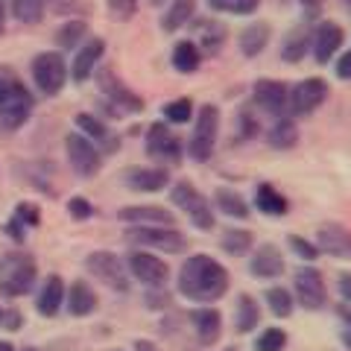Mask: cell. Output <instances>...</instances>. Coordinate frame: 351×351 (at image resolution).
I'll return each instance as SVG.
<instances>
[{"instance_id": "obj_1", "label": "cell", "mask_w": 351, "mask_h": 351, "mask_svg": "<svg viewBox=\"0 0 351 351\" xmlns=\"http://www.w3.org/2000/svg\"><path fill=\"white\" fill-rule=\"evenodd\" d=\"M228 290V269L208 255H193L179 269V293L188 302L211 304Z\"/></svg>"}, {"instance_id": "obj_2", "label": "cell", "mask_w": 351, "mask_h": 351, "mask_svg": "<svg viewBox=\"0 0 351 351\" xmlns=\"http://www.w3.org/2000/svg\"><path fill=\"white\" fill-rule=\"evenodd\" d=\"M32 108H36V97L29 94V88L9 64H0V126L9 132L21 129L29 120Z\"/></svg>"}, {"instance_id": "obj_3", "label": "cell", "mask_w": 351, "mask_h": 351, "mask_svg": "<svg viewBox=\"0 0 351 351\" xmlns=\"http://www.w3.org/2000/svg\"><path fill=\"white\" fill-rule=\"evenodd\" d=\"M3 272H0V295L3 299H21L36 290L38 267L27 255H3Z\"/></svg>"}, {"instance_id": "obj_4", "label": "cell", "mask_w": 351, "mask_h": 351, "mask_svg": "<svg viewBox=\"0 0 351 351\" xmlns=\"http://www.w3.org/2000/svg\"><path fill=\"white\" fill-rule=\"evenodd\" d=\"M126 240L135 243L141 249H156L164 255H179V252H188V240L179 228L173 226H132L126 232Z\"/></svg>"}, {"instance_id": "obj_5", "label": "cell", "mask_w": 351, "mask_h": 351, "mask_svg": "<svg viewBox=\"0 0 351 351\" xmlns=\"http://www.w3.org/2000/svg\"><path fill=\"white\" fill-rule=\"evenodd\" d=\"M29 73H32V82L44 97H56L62 94L64 82H68V64H64L62 53L59 50H44L38 53L29 64Z\"/></svg>"}, {"instance_id": "obj_6", "label": "cell", "mask_w": 351, "mask_h": 351, "mask_svg": "<svg viewBox=\"0 0 351 351\" xmlns=\"http://www.w3.org/2000/svg\"><path fill=\"white\" fill-rule=\"evenodd\" d=\"M97 82H100V91L106 97V103L114 108L117 114H138L144 112V100L132 91V88L120 80L112 68H100L97 71Z\"/></svg>"}, {"instance_id": "obj_7", "label": "cell", "mask_w": 351, "mask_h": 351, "mask_svg": "<svg viewBox=\"0 0 351 351\" xmlns=\"http://www.w3.org/2000/svg\"><path fill=\"white\" fill-rule=\"evenodd\" d=\"M217 135H219V108L217 106H202L193 123V135L188 141V152L196 161H208L217 147Z\"/></svg>"}, {"instance_id": "obj_8", "label": "cell", "mask_w": 351, "mask_h": 351, "mask_svg": "<svg viewBox=\"0 0 351 351\" xmlns=\"http://www.w3.org/2000/svg\"><path fill=\"white\" fill-rule=\"evenodd\" d=\"M170 196H173V205L182 208V211L188 214V219H191L196 228H202V232H211V228H214L211 202H208L191 182H179V184H176V188L170 191Z\"/></svg>"}, {"instance_id": "obj_9", "label": "cell", "mask_w": 351, "mask_h": 351, "mask_svg": "<svg viewBox=\"0 0 351 351\" xmlns=\"http://www.w3.org/2000/svg\"><path fill=\"white\" fill-rule=\"evenodd\" d=\"M85 269L91 272L97 281H103L106 287H112L117 293H126L129 290L126 263L120 261L114 252H91V255L85 258Z\"/></svg>"}, {"instance_id": "obj_10", "label": "cell", "mask_w": 351, "mask_h": 351, "mask_svg": "<svg viewBox=\"0 0 351 351\" xmlns=\"http://www.w3.org/2000/svg\"><path fill=\"white\" fill-rule=\"evenodd\" d=\"M64 152H68L71 170L76 176H82V179H91V176H97L103 167V152L88 138H82L80 132H71V135L64 138Z\"/></svg>"}, {"instance_id": "obj_11", "label": "cell", "mask_w": 351, "mask_h": 351, "mask_svg": "<svg viewBox=\"0 0 351 351\" xmlns=\"http://www.w3.org/2000/svg\"><path fill=\"white\" fill-rule=\"evenodd\" d=\"M126 272H132V278L141 281V284H144V287H149V290L164 287V281H167V276H170L167 263H164L161 258H156L152 252H144V249L129 252V258H126Z\"/></svg>"}, {"instance_id": "obj_12", "label": "cell", "mask_w": 351, "mask_h": 351, "mask_svg": "<svg viewBox=\"0 0 351 351\" xmlns=\"http://www.w3.org/2000/svg\"><path fill=\"white\" fill-rule=\"evenodd\" d=\"M293 290H295V299L304 311H322L325 299H328V290H325V278L316 267H302L295 269L293 276Z\"/></svg>"}, {"instance_id": "obj_13", "label": "cell", "mask_w": 351, "mask_h": 351, "mask_svg": "<svg viewBox=\"0 0 351 351\" xmlns=\"http://www.w3.org/2000/svg\"><path fill=\"white\" fill-rule=\"evenodd\" d=\"M331 88H328L325 80H302L290 88V117H307L319 108Z\"/></svg>"}, {"instance_id": "obj_14", "label": "cell", "mask_w": 351, "mask_h": 351, "mask_svg": "<svg viewBox=\"0 0 351 351\" xmlns=\"http://www.w3.org/2000/svg\"><path fill=\"white\" fill-rule=\"evenodd\" d=\"M255 103L263 108L267 114L272 117H287L290 114V85L287 82H278V80H258L255 88Z\"/></svg>"}, {"instance_id": "obj_15", "label": "cell", "mask_w": 351, "mask_h": 351, "mask_svg": "<svg viewBox=\"0 0 351 351\" xmlns=\"http://www.w3.org/2000/svg\"><path fill=\"white\" fill-rule=\"evenodd\" d=\"M147 156L164 161V164H173L182 158V141L173 135L167 123H152L147 132Z\"/></svg>"}, {"instance_id": "obj_16", "label": "cell", "mask_w": 351, "mask_h": 351, "mask_svg": "<svg viewBox=\"0 0 351 351\" xmlns=\"http://www.w3.org/2000/svg\"><path fill=\"white\" fill-rule=\"evenodd\" d=\"M103 53H106V41L103 38H85L80 47H76V56H73V64H71V71L68 76L73 82H85V80H91V76L97 73V64H100L103 59Z\"/></svg>"}, {"instance_id": "obj_17", "label": "cell", "mask_w": 351, "mask_h": 351, "mask_svg": "<svg viewBox=\"0 0 351 351\" xmlns=\"http://www.w3.org/2000/svg\"><path fill=\"white\" fill-rule=\"evenodd\" d=\"M343 38H346V32L339 24H334V21H322L319 27H316V32L311 36V50H313V59L319 62V64H328L334 56H337V50L343 47Z\"/></svg>"}, {"instance_id": "obj_18", "label": "cell", "mask_w": 351, "mask_h": 351, "mask_svg": "<svg viewBox=\"0 0 351 351\" xmlns=\"http://www.w3.org/2000/svg\"><path fill=\"white\" fill-rule=\"evenodd\" d=\"M73 123H76V129H80V135L91 141V144L100 149V152H114L120 147L117 135L103 123L100 117H94V114H88V112H80V114L73 117Z\"/></svg>"}, {"instance_id": "obj_19", "label": "cell", "mask_w": 351, "mask_h": 351, "mask_svg": "<svg viewBox=\"0 0 351 351\" xmlns=\"http://www.w3.org/2000/svg\"><path fill=\"white\" fill-rule=\"evenodd\" d=\"M123 179L132 191L158 193L170 184V173H167V167H135V170H129Z\"/></svg>"}, {"instance_id": "obj_20", "label": "cell", "mask_w": 351, "mask_h": 351, "mask_svg": "<svg viewBox=\"0 0 351 351\" xmlns=\"http://www.w3.org/2000/svg\"><path fill=\"white\" fill-rule=\"evenodd\" d=\"M62 307H64V281L59 276H47L41 281V290L36 295V311L41 316H47V319H53V316H59Z\"/></svg>"}, {"instance_id": "obj_21", "label": "cell", "mask_w": 351, "mask_h": 351, "mask_svg": "<svg viewBox=\"0 0 351 351\" xmlns=\"http://www.w3.org/2000/svg\"><path fill=\"white\" fill-rule=\"evenodd\" d=\"M249 272L258 278H278L284 272V258H281V249L272 246V243H263L255 249V255L249 261Z\"/></svg>"}, {"instance_id": "obj_22", "label": "cell", "mask_w": 351, "mask_h": 351, "mask_svg": "<svg viewBox=\"0 0 351 351\" xmlns=\"http://www.w3.org/2000/svg\"><path fill=\"white\" fill-rule=\"evenodd\" d=\"M117 217L129 226H173L176 223L173 214L158 205H129V208H120Z\"/></svg>"}, {"instance_id": "obj_23", "label": "cell", "mask_w": 351, "mask_h": 351, "mask_svg": "<svg viewBox=\"0 0 351 351\" xmlns=\"http://www.w3.org/2000/svg\"><path fill=\"white\" fill-rule=\"evenodd\" d=\"M191 322H193L196 337H199L202 346H214L219 334H223V316H219L217 307H199V311H193Z\"/></svg>"}, {"instance_id": "obj_24", "label": "cell", "mask_w": 351, "mask_h": 351, "mask_svg": "<svg viewBox=\"0 0 351 351\" xmlns=\"http://www.w3.org/2000/svg\"><path fill=\"white\" fill-rule=\"evenodd\" d=\"M64 307L71 316H91L97 311V293L88 281H73L71 290H64Z\"/></svg>"}, {"instance_id": "obj_25", "label": "cell", "mask_w": 351, "mask_h": 351, "mask_svg": "<svg viewBox=\"0 0 351 351\" xmlns=\"http://www.w3.org/2000/svg\"><path fill=\"white\" fill-rule=\"evenodd\" d=\"M328 252V255H337V258H351V234L346 232L343 226H322L319 228V246Z\"/></svg>"}, {"instance_id": "obj_26", "label": "cell", "mask_w": 351, "mask_h": 351, "mask_svg": "<svg viewBox=\"0 0 351 351\" xmlns=\"http://www.w3.org/2000/svg\"><path fill=\"white\" fill-rule=\"evenodd\" d=\"M255 205H258V211L261 214H267V217H284L290 211V202H287V196L278 193L272 184H258L255 188Z\"/></svg>"}, {"instance_id": "obj_27", "label": "cell", "mask_w": 351, "mask_h": 351, "mask_svg": "<svg viewBox=\"0 0 351 351\" xmlns=\"http://www.w3.org/2000/svg\"><path fill=\"white\" fill-rule=\"evenodd\" d=\"M193 15H196V0H170L167 12L161 18V29L164 32L182 29L184 24H191Z\"/></svg>"}, {"instance_id": "obj_28", "label": "cell", "mask_w": 351, "mask_h": 351, "mask_svg": "<svg viewBox=\"0 0 351 351\" xmlns=\"http://www.w3.org/2000/svg\"><path fill=\"white\" fill-rule=\"evenodd\" d=\"M295 141H299V129H295V120L287 117H278L269 129V147L272 149H293Z\"/></svg>"}, {"instance_id": "obj_29", "label": "cell", "mask_w": 351, "mask_h": 351, "mask_svg": "<svg viewBox=\"0 0 351 351\" xmlns=\"http://www.w3.org/2000/svg\"><path fill=\"white\" fill-rule=\"evenodd\" d=\"M307 50H311V32H307V27H295L281 44V59L284 62H302Z\"/></svg>"}, {"instance_id": "obj_30", "label": "cell", "mask_w": 351, "mask_h": 351, "mask_svg": "<svg viewBox=\"0 0 351 351\" xmlns=\"http://www.w3.org/2000/svg\"><path fill=\"white\" fill-rule=\"evenodd\" d=\"M258 322H261V307H258V302L252 299V295H240L237 299V313H234V328L240 334H249V331H255L258 328Z\"/></svg>"}, {"instance_id": "obj_31", "label": "cell", "mask_w": 351, "mask_h": 351, "mask_svg": "<svg viewBox=\"0 0 351 351\" xmlns=\"http://www.w3.org/2000/svg\"><path fill=\"white\" fill-rule=\"evenodd\" d=\"M267 41H269V27L267 24H249L243 32H240V53L252 59V56H258V53H263Z\"/></svg>"}, {"instance_id": "obj_32", "label": "cell", "mask_w": 351, "mask_h": 351, "mask_svg": "<svg viewBox=\"0 0 351 351\" xmlns=\"http://www.w3.org/2000/svg\"><path fill=\"white\" fill-rule=\"evenodd\" d=\"M170 62H173V68L179 73H193L196 68H199V62H202V53H199V47H196L193 41H179L173 47Z\"/></svg>"}, {"instance_id": "obj_33", "label": "cell", "mask_w": 351, "mask_h": 351, "mask_svg": "<svg viewBox=\"0 0 351 351\" xmlns=\"http://www.w3.org/2000/svg\"><path fill=\"white\" fill-rule=\"evenodd\" d=\"M214 202H217V211H223L226 217H237V219H246L249 217L246 199L237 191H232V188H219L217 196H214Z\"/></svg>"}, {"instance_id": "obj_34", "label": "cell", "mask_w": 351, "mask_h": 351, "mask_svg": "<svg viewBox=\"0 0 351 351\" xmlns=\"http://www.w3.org/2000/svg\"><path fill=\"white\" fill-rule=\"evenodd\" d=\"M9 9H12V18L21 21V24H38L44 12H47V0H12Z\"/></svg>"}, {"instance_id": "obj_35", "label": "cell", "mask_w": 351, "mask_h": 351, "mask_svg": "<svg viewBox=\"0 0 351 351\" xmlns=\"http://www.w3.org/2000/svg\"><path fill=\"white\" fill-rule=\"evenodd\" d=\"M88 36V27L85 21H68V24H62L59 32H56V47L62 50H76L80 44L85 41Z\"/></svg>"}, {"instance_id": "obj_36", "label": "cell", "mask_w": 351, "mask_h": 351, "mask_svg": "<svg viewBox=\"0 0 351 351\" xmlns=\"http://www.w3.org/2000/svg\"><path fill=\"white\" fill-rule=\"evenodd\" d=\"M263 299H267L269 311L276 316H281V319H287V316L293 313V293L287 287H269Z\"/></svg>"}, {"instance_id": "obj_37", "label": "cell", "mask_w": 351, "mask_h": 351, "mask_svg": "<svg viewBox=\"0 0 351 351\" xmlns=\"http://www.w3.org/2000/svg\"><path fill=\"white\" fill-rule=\"evenodd\" d=\"M223 249L228 255H246L252 249V234L243 232V228H232V232L223 234Z\"/></svg>"}, {"instance_id": "obj_38", "label": "cell", "mask_w": 351, "mask_h": 351, "mask_svg": "<svg viewBox=\"0 0 351 351\" xmlns=\"http://www.w3.org/2000/svg\"><path fill=\"white\" fill-rule=\"evenodd\" d=\"M208 3L214 9H219V12H228V15H252L261 0H208Z\"/></svg>"}, {"instance_id": "obj_39", "label": "cell", "mask_w": 351, "mask_h": 351, "mask_svg": "<svg viewBox=\"0 0 351 351\" xmlns=\"http://www.w3.org/2000/svg\"><path fill=\"white\" fill-rule=\"evenodd\" d=\"M193 114V103L188 97H182V100H173L164 106V117H167V123H188Z\"/></svg>"}, {"instance_id": "obj_40", "label": "cell", "mask_w": 351, "mask_h": 351, "mask_svg": "<svg viewBox=\"0 0 351 351\" xmlns=\"http://www.w3.org/2000/svg\"><path fill=\"white\" fill-rule=\"evenodd\" d=\"M287 346V334L281 328H267L258 339H255V351H281Z\"/></svg>"}, {"instance_id": "obj_41", "label": "cell", "mask_w": 351, "mask_h": 351, "mask_svg": "<svg viewBox=\"0 0 351 351\" xmlns=\"http://www.w3.org/2000/svg\"><path fill=\"white\" fill-rule=\"evenodd\" d=\"M12 219L24 228H36L41 223V211H38V205H32V202H18L12 211Z\"/></svg>"}, {"instance_id": "obj_42", "label": "cell", "mask_w": 351, "mask_h": 351, "mask_svg": "<svg viewBox=\"0 0 351 351\" xmlns=\"http://www.w3.org/2000/svg\"><path fill=\"white\" fill-rule=\"evenodd\" d=\"M68 214L71 219H76V223H85V219L94 217V205L85 199V196H71L68 199Z\"/></svg>"}, {"instance_id": "obj_43", "label": "cell", "mask_w": 351, "mask_h": 351, "mask_svg": "<svg viewBox=\"0 0 351 351\" xmlns=\"http://www.w3.org/2000/svg\"><path fill=\"white\" fill-rule=\"evenodd\" d=\"M106 6H108V15L117 21H129L138 12V0H106Z\"/></svg>"}, {"instance_id": "obj_44", "label": "cell", "mask_w": 351, "mask_h": 351, "mask_svg": "<svg viewBox=\"0 0 351 351\" xmlns=\"http://www.w3.org/2000/svg\"><path fill=\"white\" fill-rule=\"evenodd\" d=\"M290 249H293L302 261H316V255H319V249H316V246L311 243V240L299 237V234H293V237H290Z\"/></svg>"}, {"instance_id": "obj_45", "label": "cell", "mask_w": 351, "mask_h": 351, "mask_svg": "<svg viewBox=\"0 0 351 351\" xmlns=\"http://www.w3.org/2000/svg\"><path fill=\"white\" fill-rule=\"evenodd\" d=\"M211 27H205L202 29V41H205V47L211 50V53H217L219 50V44H223V27L219 24H214V21H208Z\"/></svg>"}, {"instance_id": "obj_46", "label": "cell", "mask_w": 351, "mask_h": 351, "mask_svg": "<svg viewBox=\"0 0 351 351\" xmlns=\"http://www.w3.org/2000/svg\"><path fill=\"white\" fill-rule=\"evenodd\" d=\"M21 325H24V316H21V311H15V307L0 313V328H3V331H21Z\"/></svg>"}, {"instance_id": "obj_47", "label": "cell", "mask_w": 351, "mask_h": 351, "mask_svg": "<svg viewBox=\"0 0 351 351\" xmlns=\"http://www.w3.org/2000/svg\"><path fill=\"white\" fill-rule=\"evenodd\" d=\"M3 232H6V237H12V240H18V243H21V240H24V237H27V228H24V226H21V223H15V219H9V223H6V228H3Z\"/></svg>"}, {"instance_id": "obj_48", "label": "cell", "mask_w": 351, "mask_h": 351, "mask_svg": "<svg viewBox=\"0 0 351 351\" xmlns=\"http://www.w3.org/2000/svg\"><path fill=\"white\" fill-rule=\"evenodd\" d=\"M337 76L339 80H351V50L343 53V59L337 62Z\"/></svg>"}, {"instance_id": "obj_49", "label": "cell", "mask_w": 351, "mask_h": 351, "mask_svg": "<svg viewBox=\"0 0 351 351\" xmlns=\"http://www.w3.org/2000/svg\"><path fill=\"white\" fill-rule=\"evenodd\" d=\"M339 295H343L346 304H351V276H348V272L339 276Z\"/></svg>"}, {"instance_id": "obj_50", "label": "cell", "mask_w": 351, "mask_h": 351, "mask_svg": "<svg viewBox=\"0 0 351 351\" xmlns=\"http://www.w3.org/2000/svg\"><path fill=\"white\" fill-rule=\"evenodd\" d=\"M167 304H170L167 293H149L147 295V307H167Z\"/></svg>"}, {"instance_id": "obj_51", "label": "cell", "mask_w": 351, "mask_h": 351, "mask_svg": "<svg viewBox=\"0 0 351 351\" xmlns=\"http://www.w3.org/2000/svg\"><path fill=\"white\" fill-rule=\"evenodd\" d=\"M240 123H243V129H246V138H249V135H258V123L252 120V114H249V112L240 114Z\"/></svg>"}, {"instance_id": "obj_52", "label": "cell", "mask_w": 351, "mask_h": 351, "mask_svg": "<svg viewBox=\"0 0 351 351\" xmlns=\"http://www.w3.org/2000/svg\"><path fill=\"white\" fill-rule=\"evenodd\" d=\"M135 351H158V346L149 339H135Z\"/></svg>"}, {"instance_id": "obj_53", "label": "cell", "mask_w": 351, "mask_h": 351, "mask_svg": "<svg viewBox=\"0 0 351 351\" xmlns=\"http://www.w3.org/2000/svg\"><path fill=\"white\" fill-rule=\"evenodd\" d=\"M3 32H6V3L0 0V36H3Z\"/></svg>"}, {"instance_id": "obj_54", "label": "cell", "mask_w": 351, "mask_h": 351, "mask_svg": "<svg viewBox=\"0 0 351 351\" xmlns=\"http://www.w3.org/2000/svg\"><path fill=\"white\" fill-rule=\"evenodd\" d=\"M339 316L346 319V328H351V307H339Z\"/></svg>"}, {"instance_id": "obj_55", "label": "cell", "mask_w": 351, "mask_h": 351, "mask_svg": "<svg viewBox=\"0 0 351 351\" xmlns=\"http://www.w3.org/2000/svg\"><path fill=\"white\" fill-rule=\"evenodd\" d=\"M302 6H307V9H319L322 6V0H299Z\"/></svg>"}, {"instance_id": "obj_56", "label": "cell", "mask_w": 351, "mask_h": 351, "mask_svg": "<svg viewBox=\"0 0 351 351\" xmlns=\"http://www.w3.org/2000/svg\"><path fill=\"white\" fill-rule=\"evenodd\" d=\"M0 351H18V348L9 343V339H0Z\"/></svg>"}, {"instance_id": "obj_57", "label": "cell", "mask_w": 351, "mask_h": 351, "mask_svg": "<svg viewBox=\"0 0 351 351\" xmlns=\"http://www.w3.org/2000/svg\"><path fill=\"white\" fill-rule=\"evenodd\" d=\"M343 343H346V348H351V328H346V331H343Z\"/></svg>"}, {"instance_id": "obj_58", "label": "cell", "mask_w": 351, "mask_h": 351, "mask_svg": "<svg viewBox=\"0 0 351 351\" xmlns=\"http://www.w3.org/2000/svg\"><path fill=\"white\" fill-rule=\"evenodd\" d=\"M149 3H152V6H161V3H164V0H149Z\"/></svg>"}, {"instance_id": "obj_59", "label": "cell", "mask_w": 351, "mask_h": 351, "mask_svg": "<svg viewBox=\"0 0 351 351\" xmlns=\"http://www.w3.org/2000/svg\"><path fill=\"white\" fill-rule=\"evenodd\" d=\"M18 351H36V348H18Z\"/></svg>"}, {"instance_id": "obj_60", "label": "cell", "mask_w": 351, "mask_h": 351, "mask_svg": "<svg viewBox=\"0 0 351 351\" xmlns=\"http://www.w3.org/2000/svg\"><path fill=\"white\" fill-rule=\"evenodd\" d=\"M0 313H3V307H0Z\"/></svg>"}]
</instances>
